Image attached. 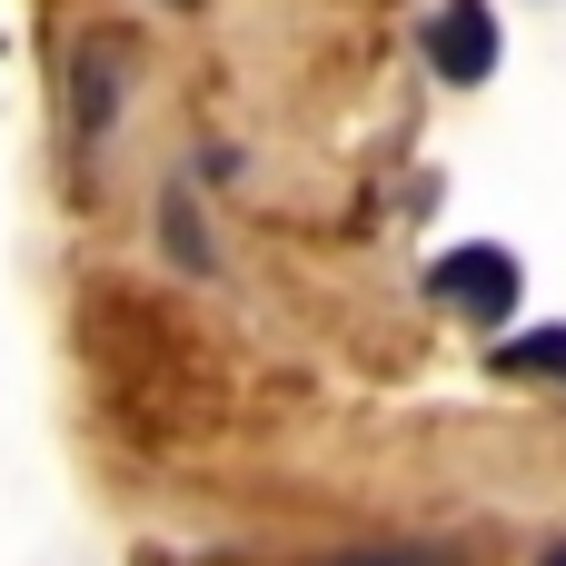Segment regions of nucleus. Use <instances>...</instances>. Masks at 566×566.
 <instances>
[{"label":"nucleus","instance_id":"nucleus-1","mask_svg":"<svg viewBox=\"0 0 566 566\" xmlns=\"http://www.w3.org/2000/svg\"><path fill=\"white\" fill-rule=\"evenodd\" d=\"M517 289H527L517 259L488 249V239H478V249H448V259L428 269V298H438L448 318H478V328H507V318H517Z\"/></svg>","mask_w":566,"mask_h":566},{"label":"nucleus","instance_id":"nucleus-2","mask_svg":"<svg viewBox=\"0 0 566 566\" xmlns=\"http://www.w3.org/2000/svg\"><path fill=\"white\" fill-rule=\"evenodd\" d=\"M428 60H438V80H488L497 70V10L488 0H448L438 20H428Z\"/></svg>","mask_w":566,"mask_h":566},{"label":"nucleus","instance_id":"nucleus-3","mask_svg":"<svg viewBox=\"0 0 566 566\" xmlns=\"http://www.w3.org/2000/svg\"><path fill=\"white\" fill-rule=\"evenodd\" d=\"M70 80H80V119H70V129H80V139H109V109H119V50L90 40V50L70 60Z\"/></svg>","mask_w":566,"mask_h":566},{"label":"nucleus","instance_id":"nucleus-4","mask_svg":"<svg viewBox=\"0 0 566 566\" xmlns=\"http://www.w3.org/2000/svg\"><path fill=\"white\" fill-rule=\"evenodd\" d=\"M488 368H497V378H537V388L557 378V388H566V328H527V338H497V358H488Z\"/></svg>","mask_w":566,"mask_h":566},{"label":"nucleus","instance_id":"nucleus-5","mask_svg":"<svg viewBox=\"0 0 566 566\" xmlns=\"http://www.w3.org/2000/svg\"><path fill=\"white\" fill-rule=\"evenodd\" d=\"M328 566H478V537H438V547H358Z\"/></svg>","mask_w":566,"mask_h":566},{"label":"nucleus","instance_id":"nucleus-6","mask_svg":"<svg viewBox=\"0 0 566 566\" xmlns=\"http://www.w3.org/2000/svg\"><path fill=\"white\" fill-rule=\"evenodd\" d=\"M159 219H169V259H179V269H219V259H209V229H199V199H189V189H169V209H159Z\"/></svg>","mask_w":566,"mask_h":566},{"label":"nucleus","instance_id":"nucleus-7","mask_svg":"<svg viewBox=\"0 0 566 566\" xmlns=\"http://www.w3.org/2000/svg\"><path fill=\"white\" fill-rule=\"evenodd\" d=\"M547 566H566V547H557V557H547Z\"/></svg>","mask_w":566,"mask_h":566},{"label":"nucleus","instance_id":"nucleus-8","mask_svg":"<svg viewBox=\"0 0 566 566\" xmlns=\"http://www.w3.org/2000/svg\"><path fill=\"white\" fill-rule=\"evenodd\" d=\"M179 10H189V0H179Z\"/></svg>","mask_w":566,"mask_h":566}]
</instances>
